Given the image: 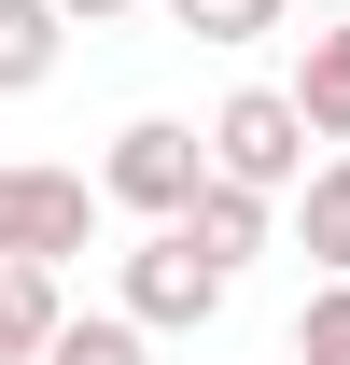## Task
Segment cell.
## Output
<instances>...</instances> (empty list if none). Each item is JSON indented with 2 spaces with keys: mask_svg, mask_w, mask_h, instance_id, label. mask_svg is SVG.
I'll return each instance as SVG.
<instances>
[{
  "mask_svg": "<svg viewBox=\"0 0 350 365\" xmlns=\"http://www.w3.org/2000/svg\"><path fill=\"white\" fill-rule=\"evenodd\" d=\"M56 56H70V14L56 0H0V98L56 85Z\"/></svg>",
  "mask_w": 350,
  "mask_h": 365,
  "instance_id": "cell-7",
  "label": "cell"
},
{
  "mask_svg": "<svg viewBox=\"0 0 350 365\" xmlns=\"http://www.w3.org/2000/svg\"><path fill=\"white\" fill-rule=\"evenodd\" d=\"M266 225H280V197H253V182H196V197H182V253H196V267H224V281H238V267H253V253H266Z\"/></svg>",
  "mask_w": 350,
  "mask_h": 365,
  "instance_id": "cell-5",
  "label": "cell"
},
{
  "mask_svg": "<svg viewBox=\"0 0 350 365\" xmlns=\"http://www.w3.org/2000/svg\"><path fill=\"white\" fill-rule=\"evenodd\" d=\"M56 323H70V295H56V267H0V365H43Z\"/></svg>",
  "mask_w": 350,
  "mask_h": 365,
  "instance_id": "cell-8",
  "label": "cell"
},
{
  "mask_svg": "<svg viewBox=\"0 0 350 365\" xmlns=\"http://www.w3.org/2000/svg\"><path fill=\"white\" fill-rule=\"evenodd\" d=\"M295 0H169V29H196V43H266Z\"/></svg>",
  "mask_w": 350,
  "mask_h": 365,
  "instance_id": "cell-11",
  "label": "cell"
},
{
  "mask_svg": "<svg viewBox=\"0 0 350 365\" xmlns=\"http://www.w3.org/2000/svg\"><path fill=\"white\" fill-rule=\"evenodd\" d=\"M295 365H350V281H322L295 309Z\"/></svg>",
  "mask_w": 350,
  "mask_h": 365,
  "instance_id": "cell-12",
  "label": "cell"
},
{
  "mask_svg": "<svg viewBox=\"0 0 350 365\" xmlns=\"http://www.w3.org/2000/svg\"><path fill=\"white\" fill-rule=\"evenodd\" d=\"M308 113V140H350V14L336 29H308V56H295V85H280Z\"/></svg>",
  "mask_w": 350,
  "mask_h": 365,
  "instance_id": "cell-6",
  "label": "cell"
},
{
  "mask_svg": "<svg viewBox=\"0 0 350 365\" xmlns=\"http://www.w3.org/2000/svg\"><path fill=\"white\" fill-rule=\"evenodd\" d=\"M295 239H308V267L322 281H350V140L308 169V197H295Z\"/></svg>",
  "mask_w": 350,
  "mask_h": 365,
  "instance_id": "cell-9",
  "label": "cell"
},
{
  "mask_svg": "<svg viewBox=\"0 0 350 365\" xmlns=\"http://www.w3.org/2000/svg\"><path fill=\"white\" fill-rule=\"evenodd\" d=\"M85 239H98V182L85 169H43V155L0 169V267H70Z\"/></svg>",
  "mask_w": 350,
  "mask_h": 365,
  "instance_id": "cell-2",
  "label": "cell"
},
{
  "mask_svg": "<svg viewBox=\"0 0 350 365\" xmlns=\"http://www.w3.org/2000/svg\"><path fill=\"white\" fill-rule=\"evenodd\" d=\"M140 351H154V337H140L127 309H70V323H56V351H43V365H140Z\"/></svg>",
  "mask_w": 350,
  "mask_h": 365,
  "instance_id": "cell-10",
  "label": "cell"
},
{
  "mask_svg": "<svg viewBox=\"0 0 350 365\" xmlns=\"http://www.w3.org/2000/svg\"><path fill=\"white\" fill-rule=\"evenodd\" d=\"M224 295H238V281H224V267H196L169 225H140V253L112 267V309H127L140 337H196V323H224Z\"/></svg>",
  "mask_w": 350,
  "mask_h": 365,
  "instance_id": "cell-4",
  "label": "cell"
},
{
  "mask_svg": "<svg viewBox=\"0 0 350 365\" xmlns=\"http://www.w3.org/2000/svg\"><path fill=\"white\" fill-rule=\"evenodd\" d=\"M211 182V140L182 127V113H140V127H112V155H98V211H140V225H182V197Z\"/></svg>",
  "mask_w": 350,
  "mask_h": 365,
  "instance_id": "cell-1",
  "label": "cell"
},
{
  "mask_svg": "<svg viewBox=\"0 0 350 365\" xmlns=\"http://www.w3.org/2000/svg\"><path fill=\"white\" fill-rule=\"evenodd\" d=\"M196 140H211V182H253V197H295V182H308V113L280 85H238Z\"/></svg>",
  "mask_w": 350,
  "mask_h": 365,
  "instance_id": "cell-3",
  "label": "cell"
},
{
  "mask_svg": "<svg viewBox=\"0 0 350 365\" xmlns=\"http://www.w3.org/2000/svg\"><path fill=\"white\" fill-rule=\"evenodd\" d=\"M56 14H70V29H127L140 0H56Z\"/></svg>",
  "mask_w": 350,
  "mask_h": 365,
  "instance_id": "cell-13",
  "label": "cell"
}]
</instances>
